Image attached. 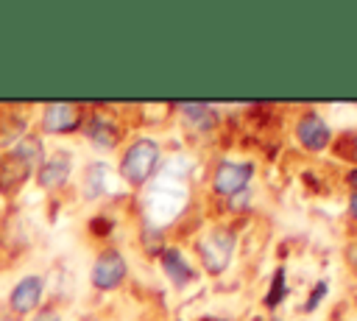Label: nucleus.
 <instances>
[{"instance_id":"nucleus-1","label":"nucleus","mask_w":357,"mask_h":321,"mask_svg":"<svg viewBox=\"0 0 357 321\" xmlns=\"http://www.w3.org/2000/svg\"><path fill=\"white\" fill-rule=\"evenodd\" d=\"M184 201H187V190L181 184V179L176 173H165L153 187H151V195H148V218L153 223H167L173 221L181 209H184Z\"/></svg>"},{"instance_id":"nucleus-2","label":"nucleus","mask_w":357,"mask_h":321,"mask_svg":"<svg viewBox=\"0 0 357 321\" xmlns=\"http://www.w3.org/2000/svg\"><path fill=\"white\" fill-rule=\"evenodd\" d=\"M159 165V148L153 140H137L134 145H128V151L123 154V165H120V179H126L134 187H142L151 173Z\"/></svg>"},{"instance_id":"nucleus-3","label":"nucleus","mask_w":357,"mask_h":321,"mask_svg":"<svg viewBox=\"0 0 357 321\" xmlns=\"http://www.w3.org/2000/svg\"><path fill=\"white\" fill-rule=\"evenodd\" d=\"M231 251H234V232H229V229H212L198 243L201 262H204V268L209 274H223L229 268Z\"/></svg>"},{"instance_id":"nucleus-4","label":"nucleus","mask_w":357,"mask_h":321,"mask_svg":"<svg viewBox=\"0 0 357 321\" xmlns=\"http://www.w3.org/2000/svg\"><path fill=\"white\" fill-rule=\"evenodd\" d=\"M251 173H254L251 165H243V162H220L218 170H215L212 184L223 195H237V193H243L248 187Z\"/></svg>"},{"instance_id":"nucleus-5","label":"nucleus","mask_w":357,"mask_h":321,"mask_svg":"<svg viewBox=\"0 0 357 321\" xmlns=\"http://www.w3.org/2000/svg\"><path fill=\"white\" fill-rule=\"evenodd\" d=\"M126 276V260L117 251H103L92 265V285L98 290H112Z\"/></svg>"},{"instance_id":"nucleus-6","label":"nucleus","mask_w":357,"mask_h":321,"mask_svg":"<svg viewBox=\"0 0 357 321\" xmlns=\"http://www.w3.org/2000/svg\"><path fill=\"white\" fill-rule=\"evenodd\" d=\"M296 137H298V142L304 145V148H310V151H321V148H326L329 145V126L324 123V117H318L315 112H307L301 120H298V126H296Z\"/></svg>"},{"instance_id":"nucleus-7","label":"nucleus","mask_w":357,"mask_h":321,"mask_svg":"<svg viewBox=\"0 0 357 321\" xmlns=\"http://www.w3.org/2000/svg\"><path fill=\"white\" fill-rule=\"evenodd\" d=\"M78 123H81V112L73 103H50L45 109V117H42V126L50 134L73 131V128H78Z\"/></svg>"},{"instance_id":"nucleus-8","label":"nucleus","mask_w":357,"mask_h":321,"mask_svg":"<svg viewBox=\"0 0 357 321\" xmlns=\"http://www.w3.org/2000/svg\"><path fill=\"white\" fill-rule=\"evenodd\" d=\"M39 299H42V279L39 276H25L14 285V290L8 296V304H11L14 313L25 315L39 304Z\"/></svg>"},{"instance_id":"nucleus-9","label":"nucleus","mask_w":357,"mask_h":321,"mask_svg":"<svg viewBox=\"0 0 357 321\" xmlns=\"http://www.w3.org/2000/svg\"><path fill=\"white\" fill-rule=\"evenodd\" d=\"M84 181H86V195L89 198H98V195H106V193H120V179L103 162L89 165Z\"/></svg>"},{"instance_id":"nucleus-10","label":"nucleus","mask_w":357,"mask_h":321,"mask_svg":"<svg viewBox=\"0 0 357 321\" xmlns=\"http://www.w3.org/2000/svg\"><path fill=\"white\" fill-rule=\"evenodd\" d=\"M28 176H31V167H28L14 151L0 159V190H3V193H14Z\"/></svg>"},{"instance_id":"nucleus-11","label":"nucleus","mask_w":357,"mask_h":321,"mask_svg":"<svg viewBox=\"0 0 357 321\" xmlns=\"http://www.w3.org/2000/svg\"><path fill=\"white\" fill-rule=\"evenodd\" d=\"M70 176V159L67 154H56L39 165V184L42 187H59Z\"/></svg>"},{"instance_id":"nucleus-12","label":"nucleus","mask_w":357,"mask_h":321,"mask_svg":"<svg viewBox=\"0 0 357 321\" xmlns=\"http://www.w3.org/2000/svg\"><path fill=\"white\" fill-rule=\"evenodd\" d=\"M162 265H165V274L170 276V282L176 288H181V285H187L192 279V268L184 262V257L178 254V248H165L162 251Z\"/></svg>"},{"instance_id":"nucleus-13","label":"nucleus","mask_w":357,"mask_h":321,"mask_svg":"<svg viewBox=\"0 0 357 321\" xmlns=\"http://www.w3.org/2000/svg\"><path fill=\"white\" fill-rule=\"evenodd\" d=\"M86 137L95 142V145H100V148H114L117 145V137H120V131L106 120V117H95L89 126H86Z\"/></svg>"},{"instance_id":"nucleus-14","label":"nucleus","mask_w":357,"mask_h":321,"mask_svg":"<svg viewBox=\"0 0 357 321\" xmlns=\"http://www.w3.org/2000/svg\"><path fill=\"white\" fill-rule=\"evenodd\" d=\"M14 154L33 170L36 165H42V142L39 140H33V137H25V140H20L17 142V148H14Z\"/></svg>"},{"instance_id":"nucleus-15","label":"nucleus","mask_w":357,"mask_h":321,"mask_svg":"<svg viewBox=\"0 0 357 321\" xmlns=\"http://www.w3.org/2000/svg\"><path fill=\"white\" fill-rule=\"evenodd\" d=\"M184 112H187L190 120H195V123H201V126H212V123H215V112H212L209 106H204V103H187Z\"/></svg>"},{"instance_id":"nucleus-16","label":"nucleus","mask_w":357,"mask_h":321,"mask_svg":"<svg viewBox=\"0 0 357 321\" xmlns=\"http://www.w3.org/2000/svg\"><path fill=\"white\" fill-rule=\"evenodd\" d=\"M284 299V271L279 268L276 271V276H273V285H271V296H268V304L273 307L276 301H282Z\"/></svg>"},{"instance_id":"nucleus-17","label":"nucleus","mask_w":357,"mask_h":321,"mask_svg":"<svg viewBox=\"0 0 357 321\" xmlns=\"http://www.w3.org/2000/svg\"><path fill=\"white\" fill-rule=\"evenodd\" d=\"M349 181H351V198H349V212L357 218V173H351L349 176Z\"/></svg>"},{"instance_id":"nucleus-18","label":"nucleus","mask_w":357,"mask_h":321,"mask_svg":"<svg viewBox=\"0 0 357 321\" xmlns=\"http://www.w3.org/2000/svg\"><path fill=\"white\" fill-rule=\"evenodd\" d=\"M324 293H326V282H318V285H315V290H312V299H310L307 310H312V307H315V301H318V299H321Z\"/></svg>"},{"instance_id":"nucleus-19","label":"nucleus","mask_w":357,"mask_h":321,"mask_svg":"<svg viewBox=\"0 0 357 321\" xmlns=\"http://www.w3.org/2000/svg\"><path fill=\"white\" fill-rule=\"evenodd\" d=\"M33 321H61V318H59V313H56L53 307H47V310H42V313H39Z\"/></svg>"},{"instance_id":"nucleus-20","label":"nucleus","mask_w":357,"mask_h":321,"mask_svg":"<svg viewBox=\"0 0 357 321\" xmlns=\"http://www.w3.org/2000/svg\"><path fill=\"white\" fill-rule=\"evenodd\" d=\"M206 321H215V318H206Z\"/></svg>"}]
</instances>
